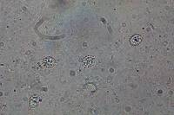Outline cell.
Instances as JSON below:
<instances>
[{
    "label": "cell",
    "mask_w": 174,
    "mask_h": 115,
    "mask_svg": "<svg viewBox=\"0 0 174 115\" xmlns=\"http://www.w3.org/2000/svg\"><path fill=\"white\" fill-rule=\"evenodd\" d=\"M56 63V61L54 60V58L48 56V57H44L41 61V65L43 68L45 69H51L53 68Z\"/></svg>",
    "instance_id": "6da1fadb"
},
{
    "label": "cell",
    "mask_w": 174,
    "mask_h": 115,
    "mask_svg": "<svg viewBox=\"0 0 174 115\" xmlns=\"http://www.w3.org/2000/svg\"><path fill=\"white\" fill-rule=\"evenodd\" d=\"M81 61L82 65L84 68L89 69V68H92L95 65L96 60H95V57H93V56H85L82 59Z\"/></svg>",
    "instance_id": "7a4b0ae2"
},
{
    "label": "cell",
    "mask_w": 174,
    "mask_h": 115,
    "mask_svg": "<svg viewBox=\"0 0 174 115\" xmlns=\"http://www.w3.org/2000/svg\"><path fill=\"white\" fill-rule=\"evenodd\" d=\"M142 42V36L140 35H134L132 36V38L130 39V42L132 46H137L140 44V42Z\"/></svg>",
    "instance_id": "3957f363"
},
{
    "label": "cell",
    "mask_w": 174,
    "mask_h": 115,
    "mask_svg": "<svg viewBox=\"0 0 174 115\" xmlns=\"http://www.w3.org/2000/svg\"><path fill=\"white\" fill-rule=\"evenodd\" d=\"M39 102H40V99H39V97L38 96H32L31 98V100H30V107L31 108H37L38 106H39Z\"/></svg>",
    "instance_id": "277c9868"
}]
</instances>
